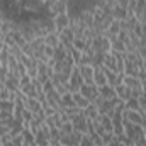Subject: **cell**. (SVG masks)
I'll use <instances>...</instances> for the list:
<instances>
[{
    "label": "cell",
    "instance_id": "cell-17",
    "mask_svg": "<svg viewBox=\"0 0 146 146\" xmlns=\"http://www.w3.org/2000/svg\"><path fill=\"white\" fill-rule=\"evenodd\" d=\"M70 107H75V100H73L72 92H66V94L61 95V107H60V110L63 112L65 109H70Z\"/></svg>",
    "mask_w": 146,
    "mask_h": 146
},
{
    "label": "cell",
    "instance_id": "cell-24",
    "mask_svg": "<svg viewBox=\"0 0 146 146\" xmlns=\"http://www.w3.org/2000/svg\"><path fill=\"white\" fill-rule=\"evenodd\" d=\"M102 66H104V68H107V70H112V72H115V58H114L110 53H107V54H106Z\"/></svg>",
    "mask_w": 146,
    "mask_h": 146
},
{
    "label": "cell",
    "instance_id": "cell-10",
    "mask_svg": "<svg viewBox=\"0 0 146 146\" xmlns=\"http://www.w3.org/2000/svg\"><path fill=\"white\" fill-rule=\"evenodd\" d=\"M115 88V95L122 100V102H126V100H129L131 99V88L129 87H126L124 83H119L117 87H114Z\"/></svg>",
    "mask_w": 146,
    "mask_h": 146
},
{
    "label": "cell",
    "instance_id": "cell-41",
    "mask_svg": "<svg viewBox=\"0 0 146 146\" xmlns=\"http://www.w3.org/2000/svg\"><path fill=\"white\" fill-rule=\"evenodd\" d=\"M7 76H9V68L7 66H0V82L3 83L7 80Z\"/></svg>",
    "mask_w": 146,
    "mask_h": 146
},
{
    "label": "cell",
    "instance_id": "cell-3",
    "mask_svg": "<svg viewBox=\"0 0 146 146\" xmlns=\"http://www.w3.org/2000/svg\"><path fill=\"white\" fill-rule=\"evenodd\" d=\"M70 121H72L73 127L76 129V131H80V133H87V117L83 115V110L82 112H78V114H72L70 115Z\"/></svg>",
    "mask_w": 146,
    "mask_h": 146
},
{
    "label": "cell",
    "instance_id": "cell-9",
    "mask_svg": "<svg viewBox=\"0 0 146 146\" xmlns=\"http://www.w3.org/2000/svg\"><path fill=\"white\" fill-rule=\"evenodd\" d=\"M5 88H9L10 92H19L21 90V85H19V78L15 76V75H10L9 73V76H7V80L2 83Z\"/></svg>",
    "mask_w": 146,
    "mask_h": 146
},
{
    "label": "cell",
    "instance_id": "cell-39",
    "mask_svg": "<svg viewBox=\"0 0 146 146\" xmlns=\"http://www.w3.org/2000/svg\"><path fill=\"white\" fill-rule=\"evenodd\" d=\"M44 56H46L48 60H51V58L54 56V48H53V46H48V44H46V46H44Z\"/></svg>",
    "mask_w": 146,
    "mask_h": 146
},
{
    "label": "cell",
    "instance_id": "cell-22",
    "mask_svg": "<svg viewBox=\"0 0 146 146\" xmlns=\"http://www.w3.org/2000/svg\"><path fill=\"white\" fill-rule=\"evenodd\" d=\"M21 92L26 95V97H33V99H36L37 97V90H36V85L31 82L29 85H26V87H22L21 88Z\"/></svg>",
    "mask_w": 146,
    "mask_h": 146
},
{
    "label": "cell",
    "instance_id": "cell-31",
    "mask_svg": "<svg viewBox=\"0 0 146 146\" xmlns=\"http://www.w3.org/2000/svg\"><path fill=\"white\" fill-rule=\"evenodd\" d=\"M68 53L72 54V58H73V61H75V65H78V61H80V58H82V51H78L76 48H70L68 49Z\"/></svg>",
    "mask_w": 146,
    "mask_h": 146
},
{
    "label": "cell",
    "instance_id": "cell-38",
    "mask_svg": "<svg viewBox=\"0 0 146 146\" xmlns=\"http://www.w3.org/2000/svg\"><path fill=\"white\" fill-rule=\"evenodd\" d=\"M12 145H14V146H24V145H26V143H24V136H22V133L12 138Z\"/></svg>",
    "mask_w": 146,
    "mask_h": 146
},
{
    "label": "cell",
    "instance_id": "cell-40",
    "mask_svg": "<svg viewBox=\"0 0 146 146\" xmlns=\"http://www.w3.org/2000/svg\"><path fill=\"white\" fill-rule=\"evenodd\" d=\"M133 141H134V146H146V138H145V134H141V136H136Z\"/></svg>",
    "mask_w": 146,
    "mask_h": 146
},
{
    "label": "cell",
    "instance_id": "cell-23",
    "mask_svg": "<svg viewBox=\"0 0 146 146\" xmlns=\"http://www.w3.org/2000/svg\"><path fill=\"white\" fill-rule=\"evenodd\" d=\"M73 100H75V106H76V107H80V109H85V107L90 104V102H88V100H87L82 94H80V92L73 94Z\"/></svg>",
    "mask_w": 146,
    "mask_h": 146
},
{
    "label": "cell",
    "instance_id": "cell-6",
    "mask_svg": "<svg viewBox=\"0 0 146 146\" xmlns=\"http://www.w3.org/2000/svg\"><path fill=\"white\" fill-rule=\"evenodd\" d=\"M53 21H54V27H56V31H58V33H61L63 29L70 27V22H72V19H70V15H68V14L54 15V17H53Z\"/></svg>",
    "mask_w": 146,
    "mask_h": 146
},
{
    "label": "cell",
    "instance_id": "cell-13",
    "mask_svg": "<svg viewBox=\"0 0 146 146\" xmlns=\"http://www.w3.org/2000/svg\"><path fill=\"white\" fill-rule=\"evenodd\" d=\"M94 85H97V87L107 85V76H106V73L102 70V66L94 70Z\"/></svg>",
    "mask_w": 146,
    "mask_h": 146
},
{
    "label": "cell",
    "instance_id": "cell-2",
    "mask_svg": "<svg viewBox=\"0 0 146 146\" xmlns=\"http://www.w3.org/2000/svg\"><path fill=\"white\" fill-rule=\"evenodd\" d=\"M90 104L99 97V87L97 85H94V83H83L82 87H80V90H78Z\"/></svg>",
    "mask_w": 146,
    "mask_h": 146
},
{
    "label": "cell",
    "instance_id": "cell-26",
    "mask_svg": "<svg viewBox=\"0 0 146 146\" xmlns=\"http://www.w3.org/2000/svg\"><path fill=\"white\" fill-rule=\"evenodd\" d=\"M100 124L104 126V129L107 131V133H114V124H112V119H110L109 115H100Z\"/></svg>",
    "mask_w": 146,
    "mask_h": 146
},
{
    "label": "cell",
    "instance_id": "cell-15",
    "mask_svg": "<svg viewBox=\"0 0 146 146\" xmlns=\"http://www.w3.org/2000/svg\"><path fill=\"white\" fill-rule=\"evenodd\" d=\"M83 115H85L87 119H90V121H97V119L100 117L99 109H97V106H95V104H88V106L83 109Z\"/></svg>",
    "mask_w": 146,
    "mask_h": 146
},
{
    "label": "cell",
    "instance_id": "cell-33",
    "mask_svg": "<svg viewBox=\"0 0 146 146\" xmlns=\"http://www.w3.org/2000/svg\"><path fill=\"white\" fill-rule=\"evenodd\" d=\"M82 65H92V54L82 53V58H80V61H78L76 66H82Z\"/></svg>",
    "mask_w": 146,
    "mask_h": 146
},
{
    "label": "cell",
    "instance_id": "cell-42",
    "mask_svg": "<svg viewBox=\"0 0 146 146\" xmlns=\"http://www.w3.org/2000/svg\"><path fill=\"white\" fill-rule=\"evenodd\" d=\"M5 134H10V126H7V124L0 122V138H2V136H5Z\"/></svg>",
    "mask_w": 146,
    "mask_h": 146
},
{
    "label": "cell",
    "instance_id": "cell-34",
    "mask_svg": "<svg viewBox=\"0 0 146 146\" xmlns=\"http://www.w3.org/2000/svg\"><path fill=\"white\" fill-rule=\"evenodd\" d=\"M73 124L72 121H68V122H63V126H61V134H72L73 133Z\"/></svg>",
    "mask_w": 146,
    "mask_h": 146
},
{
    "label": "cell",
    "instance_id": "cell-43",
    "mask_svg": "<svg viewBox=\"0 0 146 146\" xmlns=\"http://www.w3.org/2000/svg\"><path fill=\"white\" fill-rule=\"evenodd\" d=\"M112 139H114V133H106V134L102 136V143H104L106 146L109 145V143L112 141Z\"/></svg>",
    "mask_w": 146,
    "mask_h": 146
},
{
    "label": "cell",
    "instance_id": "cell-36",
    "mask_svg": "<svg viewBox=\"0 0 146 146\" xmlns=\"http://www.w3.org/2000/svg\"><path fill=\"white\" fill-rule=\"evenodd\" d=\"M10 95H12V92L2 85V88H0V100H10Z\"/></svg>",
    "mask_w": 146,
    "mask_h": 146
},
{
    "label": "cell",
    "instance_id": "cell-27",
    "mask_svg": "<svg viewBox=\"0 0 146 146\" xmlns=\"http://www.w3.org/2000/svg\"><path fill=\"white\" fill-rule=\"evenodd\" d=\"M124 104H126V109H127V110H136V112H139V110H141L139 100H138V99H134V97H131V99H129V100H126Z\"/></svg>",
    "mask_w": 146,
    "mask_h": 146
},
{
    "label": "cell",
    "instance_id": "cell-46",
    "mask_svg": "<svg viewBox=\"0 0 146 146\" xmlns=\"http://www.w3.org/2000/svg\"><path fill=\"white\" fill-rule=\"evenodd\" d=\"M126 37H127V31H122V29H121V33L117 34V39L124 42V41H126Z\"/></svg>",
    "mask_w": 146,
    "mask_h": 146
},
{
    "label": "cell",
    "instance_id": "cell-25",
    "mask_svg": "<svg viewBox=\"0 0 146 146\" xmlns=\"http://www.w3.org/2000/svg\"><path fill=\"white\" fill-rule=\"evenodd\" d=\"M110 51H119V53H126V46H124V42L122 41H119L117 37H114V39H110Z\"/></svg>",
    "mask_w": 146,
    "mask_h": 146
},
{
    "label": "cell",
    "instance_id": "cell-20",
    "mask_svg": "<svg viewBox=\"0 0 146 146\" xmlns=\"http://www.w3.org/2000/svg\"><path fill=\"white\" fill-rule=\"evenodd\" d=\"M22 129H24V121H19V119H14V122L10 124V136L14 138V136H17V134H21V133H22Z\"/></svg>",
    "mask_w": 146,
    "mask_h": 146
},
{
    "label": "cell",
    "instance_id": "cell-49",
    "mask_svg": "<svg viewBox=\"0 0 146 146\" xmlns=\"http://www.w3.org/2000/svg\"><path fill=\"white\" fill-rule=\"evenodd\" d=\"M141 90H143V94H146V78L141 80Z\"/></svg>",
    "mask_w": 146,
    "mask_h": 146
},
{
    "label": "cell",
    "instance_id": "cell-12",
    "mask_svg": "<svg viewBox=\"0 0 146 146\" xmlns=\"http://www.w3.org/2000/svg\"><path fill=\"white\" fill-rule=\"evenodd\" d=\"M121 33V21H112V24H110L109 27H107V31L104 33V36L109 37V39H114V37H117V34Z\"/></svg>",
    "mask_w": 146,
    "mask_h": 146
},
{
    "label": "cell",
    "instance_id": "cell-1",
    "mask_svg": "<svg viewBox=\"0 0 146 146\" xmlns=\"http://www.w3.org/2000/svg\"><path fill=\"white\" fill-rule=\"evenodd\" d=\"M82 85H83V78H82V75H80V68L75 65V66H73V72H72V76H70V80H68V92L76 94Z\"/></svg>",
    "mask_w": 146,
    "mask_h": 146
},
{
    "label": "cell",
    "instance_id": "cell-45",
    "mask_svg": "<svg viewBox=\"0 0 146 146\" xmlns=\"http://www.w3.org/2000/svg\"><path fill=\"white\" fill-rule=\"evenodd\" d=\"M143 94V90L141 88H131V97H134V99H139V95Z\"/></svg>",
    "mask_w": 146,
    "mask_h": 146
},
{
    "label": "cell",
    "instance_id": "cell-11",
    "mask_svg": "<svg viewBox=\"0 0 146 146\" xmlns=\"http://www.w3.org/2000/svg\"><path fill=\"white\" fill-rule=\"evenodd\" d=\"M24 107L27 110H31L33 114H37L39 110L42 109V107H41V102H39L37 99H33V97H26V99H24Z\"/></svg>",
    "mask_w": 146,
    "mask_h": 146
},
{
    "label": "cell",
    "instance_id": "cell-47",
    "mask_svg": "<svg viewBox=\"0 0 146 146\" xmlns=\"http://www.w3.org/2000/svg\"><path fill=\"white\" fill-rule=\"evenodd\" d=\"M115 3H117V5H121V7H124V9H126V7H127V3H129V0H115Z\"/></svg>",
    "mask_w": 146,
    "mask_h": 146
},
{
    "label": "cell",
    "instance_id": "cell-28",
    "mask_svg": "<svg viewBox=\"0 0 146 146\" xmlns=\"http://www.w3.org/2000/svg\"><path fill=\"white\" fill-rule=\"evenodd\" d=\"M22 136H24V143L26 145H34V134H33V131L29 129V127H26L24 126V129H22Z\"/></svg>",
    "mask_w": 146,
    "mask_h": 146
},
{
    "label": "cell",
    "instance_id": "cell-4",
    "mask_svg": "<svg viewBox=\"0 0 146 146\" xmlns=\"http://www.w3.org/2000/svg\"><path fill=\"white\" fill-rule=\"evenodd\" d=\"M82 134L83 133H80V131H76V129H73L72 134H61V145L63 146H78L80 145V139H82Z\"/></svg>",
    "mask_w": 146,
    "mask_h": 146
},
{
    "label": "cell",
    "instance_id": "cell-53",
    "mask_svg": "<svg viewBox=\"0 0 146 146\" xmlns=\"http://www.w3.org/2000/svg\"><path fill=\"white\" fill-rule=\"evenodd\" d=\"M49 146H51V145H49Z\"/></svg>",
    "mask_w": 146,
    "mask_h": 146
},
{
    "label": "cell",
    "instance_id": "cell-21",
    "mask_svg": "<svg viewBox=\"0 0 146 146\" xmlns=\"http://www.w3.org/2000/svg\"><path fill=\"white\" fill-rule=\"evenodd\" d=\"M66 54H68L66 48H65L63 44H60V46L54 48V56H53V60H54V61H63V60L66 58Z\"/></svg>",
    "mask_w": 146,
    "mask_h": 146
},
{
    "label": "cell",
    "instance_id": "cell-29",
    "mask_svg": "<svg viewBox=\"0 0 146 146\" xmlns=\"http://www.w3.org/2000/svg\"><path fill=\"white\" fill-rule=\"evenodd\" d=\"M9 58H10V53H9V46L5 44L3 49L0 51V65L2 66H7L9 65Z\"/></svg>",
    "mask_w": 146,
    "mask_h": 146
},
{
    "label": "cell",
    "instance_id": "cell-18",
    "mask_svg": "<svg viewBox=\"0 0 146 146\" xmlns=\"http://www.w3.org/2000/svg\"><path fill=\"white\" fill-rule=\"evenodd\" d=\"M44 44L53 46V48L60 46L61 42H60V34H58V31H54V33H48V34L44 36Z\"/></svg>",
    "mask_w": 146,
    "mask_h": 146
},
{
    "label": "cell",
    "instance_id": "cell-44",
    "mask_svg": "<svg viewBox=\"0 0 146 146\" xmlns=\"http://www.w3.org/2000/svg\"><path fill=\"white\" fill-rule=\"evenodd\" d=\"M138 100H139V106H141V110H145V112H146V94H141Z\"/></svg>",
    "mask_w": 146,
    "mask_h": 146
},
{
    "label": "cell",
    "instance_id": "cell-8",
    "mask_svg": "<svg viewBox=\"0 0 146 146\" xmlns=\"http://www.w3.org/2000/svg\"><path fill=\"white\" fill-rule=\"evenodd\" d=\"M80 68V75L83 78V83H94V66L92 65H82Z\"/></svg>",
    "mask_w": 146,
    "mask_h": 146
},
{
    "label": "cell",
    "instance_id": "cell-7",
    "mask_svg": "<svg viewBox=\"0 0 146 146\" xmlns=\"http://www.w3.org/2000/svg\"><path fill=\"white\" fill-rule=\"evenodd\" d=\"M46 100L53 109L60 110V107H61V94H58L56 90H51V92L46 94Z\"/></svg>",
    "mask_w": 146,
    "mask_h": 146
},
{
    "label": "cell",
    "instance_id": "cell-19",
    "mask_svg": "<svg viewBox=\"0 0 146 146\" xmlns=\"http://www.w3.org/2000/svg\"><path fill=\"white\" fill-rule=\"evenodd\" d=\"M112 17L115 19V21H124V19H127V10L124 9V7H121V5H114L112 7Z\"/></svg>",
    "mask_w": 146,
    "mask_h": 146
},
{
    "label": "cell",
    "instance_id": "cell-16",
    "mask_svg": "<svg viewBox=\"0 0 146 146\" xmlns=\"http://www.w3.org/2000/svg\"><path fill=\"white\" fill-rule=\"evenodd\" d=\"M122 83L129 88H141V78L139 76H131V75H124Z\"/></svg>",
    "mask_w": 146,
    "mask_h": 146
},
{
    "label": "cell",
    "instance_id": "cell-48",
    "mask_svg": "<svg viewBox=\"0 0 146 146\" xmlns=\"http://www.w3.org/2000/svg\"><path fill=\"white\" fill-rule=\"evenodd\" d=\"M139 22H141V24H145V26H146V10L143 12V14H141V17H139Z\"/></svg>",
    "mask_w": 146,
    "mask_h": 146
},
{
    "label": "cell",
    "instance_id": "cell-37",
    "mask_svg": "<svg viewBox=\"0 0 146 146\" xmlns=\"http://www.w3.org/2000/svg\"><path fill=\"white\" fill-rule=\"evenodd\" d=\"M31 82H33V78H31L27 73H26V75H22V76L19 78V85H21V88H22V87H26V85H29Z\"/></svg>",
    "mask_w": 146,
    "mask_h": 146
},
{
    "label": "cell",
    "instance_id": "cell-35",
    "mask_svg": "<svg viewBox=\"0 0 146 146\" xmlns=\"http://www.w3.org/2000/svg\"><path fill=\"white\" fill-rule=\"evenodd\" d=\"M60 138H61V129L49 127V139H60Z\"/></svg>",
    "mask_w": 146,
    "mask_h": 146
},
{
    "label": "cell",
    "instance_id": "cell-5",
    "mask_svg": "<svg viewBox=\"0 0 146 146\" xmlns=\"http://www.w3.org/2000/svg\"><path fill=\"white\" fill-rule=\"evenodd\" d=\"M48 9H49V14L53 17L54 15H60V14H68V0H56Z\"/></svg>",
    "mask_w": 146,
    "mask_h": 146
},
{
    "label": "cell",
    "instance_id": "cell-14",
    "mask_svg": "<svg viewBox=\"0 0 146 146\" xmlns=\"http://www.w3.org/2000/svg\"><path fill=\"white\" fill-rule=\"evenodd\" d=\"M99 95H100L102 99H106V100H110V99L117 97V95H115V88L110 87V85H102V87H99Z\"/></svg>",
    "mask_w": 146,
    "mask_h": 146
},
{
    "label": "cell",
    "instance_id": "cell-52",
    "mask_svg": "<svg viewBox=\"0 0 146 146\" xmlns=\"http://www.w3.org/2000/svg\"><path fill=\"white\" fill-rule=\"evenodd\" d=\"M61 146H63V145H61Z\"/></svg>",
    "mask_w": 146,
    "mask_h": 146
},
{
    "label": "cell",
    "instance_id": "cell-30",
    "mask_svg": "<svg viewBox=\"0 0 146 146\" xmlns=\"http://www.w3.org/2000/svg\"><path fill=\"white\" fill-rule=\"evenodd\" d=\"M14 107H15V102H12V100H0V110L14 114Z\"/></svg>",
    "mask_w": 146,
    "mask_h": 146
},
{
    "label": "cell",
    "instance_id": "cell-50",
    "mask_svg": "<svg viewBox=\"0 0 146 146\" xmlns=\"http://www.w3.org/2000/svg\"><path fill=\"white\" fill-rule=\"evenodd\" d=\"M143 133H145V138H146V126L143 127Z\"/></svg>",
    "mask_w": 146,
    "mask_h": 146
},
{
    "label": "cell",
    "instance_id": "cell-32",
    "mask_svg": "<svg viewBox=\"0 0 146 146\" xmlns=\"http://www.w3.org/2000/svg\"><path fill=\"white\" fill-rule=\"evenodd\" d=\"M78 146H95V145H94L92 138L88 136V133H85V134H82V139H80V145Z\"/></svg>",
    "mask_w": 146,
    "mask_h": 146
},
{
    "label": "cell",
    "instance_id": "cell-51",
    "mask_svg": "<svg viewBox=\"0 0 146 146\" xmlns=\"http://www.w3.org/2000/svg\"><path fill=\"white\" fill-rule=\"evenodd\" d=\"M24 146H29V145H24Z\"/></svg>",
    "mask_w": 146,
    "mask_h": 146
}]
</instances>
